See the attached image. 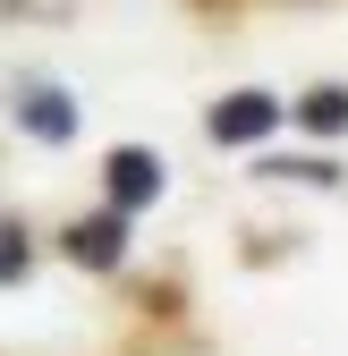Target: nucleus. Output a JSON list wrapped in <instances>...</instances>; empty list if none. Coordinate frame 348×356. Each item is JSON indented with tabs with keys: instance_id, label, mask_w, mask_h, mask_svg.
<instances>
[{
	"instance_id": "4",
	"label": "nucleus",
	"mask_w": 348,
	"mask_h": 356,
	"mask_svg": "<svg viewBox=\"0 0 348 356\" xmlns=\"http://www.w3.org/2000/svg\"><path fill=\"white\" fill-rule=\"evenodd\" d=\"M68 254L94 263V272H111V263H119V220H111V212H102V220H77V229H68Z\"/></svg>"
},
{
	"instance_id": "6",
	"label": "nucleus",
	"mask_w": 348,
	"mask_h": 356,
	"mask_svg": "<svg viewBox=\"0 0 348 356\" xmlns=\"http://www.w3.org/2000/svg\"><path fill=\"white\" fill-rule=\"evenodd\" d=\"M0 272H26V254H17V246H9V238H0Z\"/></svg>"
},
{
	"instance_id": "2",
	"label": "nucleus",
	"mask_w": 348,
	"mask_h": 356,
	"mask_svg": "<svg viewBox=\"0 0 348 356\" xmlns=\"http://www.w3.org/2000/svg\"><path fill=\"white\" fill-rule=\"evenodd\" d=\"M161 195V161L153 153H111V204L119 212H145Z\"/></svg>"
},
{
	"instance_id": "1",
	"label": "nucleus",
	"mask_w": 348,
	"mask_h": 356,
	"mask_svg": "<svg viewBox=\"0 0 348 356\" xmlns=\"http://www.w3.org/2000/svg\"><path fill=\"white\" fill-rule=\"evenodd\" d=\"M272 127H280L272 94H230L221 111H212V145H255V136H272Z\"/></svg>"
},
{
	"instance_id": "5",
	"label": "nucleus",
	"mask_w": 348,
	"mask_h": 356,
	"mask_svg": "<svg viewBox=\"0 0 348 356\" xmlns=\"http://www.w3.org/2000/svg\"><path fill=\"white\" fill-rule=\"evenodd\" d=\"M297 119H306L315 136H340V127H348V85H323V94H306V102H297Z\"/></svg>"
},
{
	"instance_id": "3",
	"label": "nucleus",
	"mask_w": 348,
	"mask_h": 356,
	"mask_svg": "<svg viewBox=\"0 0 348 356\" xmlns=\"http://www.w3.org/2000/svg\"><path fill=\"white\" fill-rule=\"evenodd\" d=\"M17 119H26V136H42V145H68L77 136V102L52 94V85H34V94L17 102Z\"/></svg>"
}]
</instances>
